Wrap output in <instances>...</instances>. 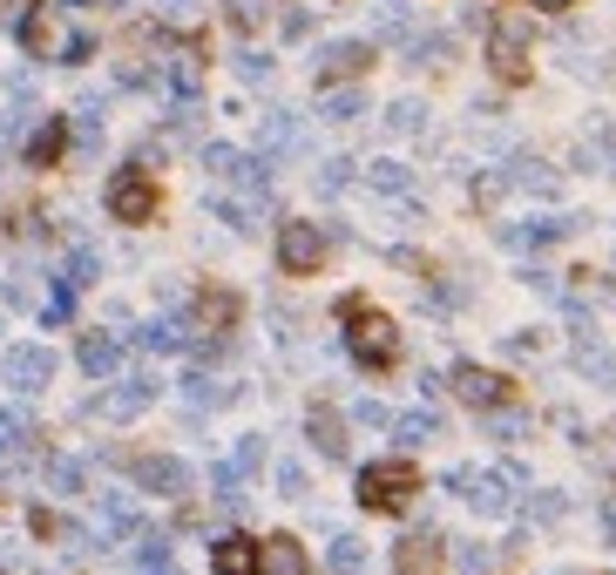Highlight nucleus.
<instances>
[{"mask_svg":"<svg viewBox=\"0 0 616 575\" xmlns=\"http://www.w3.org/2000/svg\"><path fill=\"white\" fill-rule=\"evenodd\" d=\"M339 319H345V353H353L366 372H387V366L400 359V332H393V319L373 312L366 298H345Z\"/></svg>","mask_w":616,"mask_h":575,"instance_id":"1","label":"nucleus"},{"mask_svg":"<svg viewBox=\"0 0 616 575\" xmlns=\"http://www.w3.org/2000/svg\"><path fill=\"white\" fill-rule=\"evenodd\" d=\"M413 494H420L413 460H373V468H360V508H373V515H400Z\"/></svg>","mask_w":616,"mask_h":575,"instance_id":"2","label":"nucleus"},{"mask_svg":"<svg viewBox=\"0 0 616 575\" xmlns=\"http://www.w3.org/2000/svg\"><path fill=\"white\" fill-rule=\"evenodd\" d=\"M515 481L509 474H488V468H447V494H460L475 515H509L515 508Z\"/></svg>","mask_w":616,"mask_h":575,"instance_id":"3","label":"nucleus"},{"mask_svg":"<svg viewBox=\"0 0 616 575\" xmlns=\"http://www.w3.org/2000/svg\"><path fill=\"white\" fill-rule=\"evenodd\" d=\"M157 176H149V170H115L109 176V217L115 223H149V217H157Z\"/></svg>","mask_w":616,"mask_h":575,"instance_id":"4","label":"nucleus"},{"mask_svg":"<svg viewBox=\"0 0 616 575\" xmlns=\"http://www.w3.org/2000/svg\"><path fill=\"white\" fill-rule=\"evenodd\" d=\"M528 42H535V21H522V14H502L488 27V61L509 74V82H522L528 74Z\"/></svg>","mask_w":616,"mask_h":575,"instance_id":"5","label":"nucleus"},{"mask_svg":"<svg viewBox=\"0 0 616 575\" xmlns=\"http://www.w3.org/2000/svg\"><path fill=\"white\" fill-rule=\"evenodd\" d=\"M326 223H285L278 230V264H285V272L292 278H312L319 272V264H326Z\"/></svg>","mask_w":616,"mask_h":575,"instance_id":"6","label":"nucleus"},{"mask_svg":"<svg viewBox=\"0 0 616 575\" xmlns=\"http://www.w3.org/2000/svg\"><path fill=\"white\" fill-rule=\"evenodd\" d=\"M129 481H136L142 494H163V502L190 494V468H183V460H170V453H136V460H129Z\"/></svg>","mask_w":616,"mask_h":575,"instance_id":"7","label":"nucleus"},{"mask_svg":"<svg viewBox=\"0 0 616 575\" xmlns=\"http://www.w3.org/2000/svg\"><path fill=\"white\" fill-rule=\"evenodd\" d=\"M204 170H210L217 183H244L251 197H264V183H272L258 157H244V149H230V142H210V149H204Z\"/></svg>","mask_w":616,"mask_h":575,"instance_id":"8","label":"nucleus"},{"mask_svg":"<svg viewBox=\"0 0 616 575\" xmlns=\"http://www.w3.org/2000/svg\"><path fill=\"white\" fill-rule=\"evenodd\" d=\"M48 379H55V353H48V345H14V353H8V387L14 393H42Z\"/></svg>","mask_w":616,"mask_h":575,"instance_id":"9","label":"nucleus"},{"mask_svg":"<svg viewBox=\"0 0 616 575\" xmlns=\"http://www.w3.org/2000/svg\"><path fill=\"white\" fill-rule=\"evenodd\" d=\"M14 34H21V48H27L34 61H55V55H61V34H55V8H21Z\"/></svg>","mask_w":616,"mask_h":575,"instance_id":"10","label":"nucleus"},{"mask_svg":"<svg viewBox=\"0 0 616 575\" xmlns=\"http://www.w3.org/2000/svg\"><path fill=\"white\" fill-rule=\"evenodd\" d=\"M454 393L468 400V406H502L509 400V379L488 372V366H454Z\"/></svg>","mask_w":616,"mask_h":575,"instance_id":"11","label":"nucleus"},{"mask_svg":"<svg viewBox=\"0 0 616 575\" xmlns=\"http://www.w3.org/2000/svg\"><path fill=\"white\" fill-rule=\"evenodd\" d=\"M441 562H447V555H441V534H434V528L407 534V542L393 549V568H400V575H441Z\"/></svg>","mask_w":616,"mask_h":575,"instance_id":"12","label":"nucleus"},{"mask_svg":"<svg viewBox=\"0 0 616 575\" xmlns=\"http://www.w3.org/2000/svg\"><path fill=\"white\" fill-rule=\"evenodd\" d=\"M366 61H373L366 42H326V48H319V82H353Z\"/></svg>","mask_w":616,"mask_h":575,"instance_id":"13","label":"nucleus"},{"mask_svg":"<svg viewBox=\"0 0 616 575\" xmlns=\"http://www.w3.org/2000/svg\"><path fill=\"white\" fill-rule=\"evenodd\" d=\"M75 359H82V372H89V379H109L115 366H123V338H115V332H82Z\"/></svg>","mask_w":616,"mask_h":575,"instance_id":"14","label":"nucleus"},{"mask_svg":"<svg viewBox=\"0 0 616 575\" xmlns=\"http://www.w3.org/2000/svg\"><path fill=\"white\" fill-rule=\"evenodd\" d=\"M258 575H312V562L292 534H272V542H258Z\"/></svg>","mask_w":616,"mask_h":575,"instance_id":"15","label":"nucleus"},{"mask_svg":"<svg viewBox=\"0 0 616 575\" xmlns=\"http://www.w3.org/2000/svg\"><path fill=\"white\" fill-rule=\"evenodd\" d=\"M575 230V217H535V223H502V244L509 251H528V244H556V238H569Z\"/></svg>","mask_w":616,"mask_h":575,"instance_id":"16","label":"nucleus"},{"mask_svg":"<svg viewBox=\"0 0 616 575\" xmlns=\"http://www.w3.org/2000/svg\"><path fill=\"white\" fill-rule=\"evenodd\" d=\"M149 400H157V379H149V372H136V379H123V387H115L95 413H109V419H136Z\"/></svg>","mask_w":616,"mask_h":575,"instance_id":"17","label":"nucleus"},{"mask_svg":"<svg viewBox=\"0 0 616 575\" xmlns=\"http://www.w3.org/2000/svg\"><path fill=\"white\" fill-rule=\"evenodd\" d=\"M305 434H312V447H319L326 460H345V447H353V440H345V419H339L332 406H312V413H305Z\"/></svg>","mask_w":616,"mask_h":575,"instance_id":"18","label":"nucleus"},{"mask_svg":"<svg viewBox=\"0 0 616 575\" xmlns=\"http://www.w3.org/2000/svg\"><path fill=\"white\" fill-rule=\"evenodd\" d=\"M210 568L217 575H258V542H244V534H217V542H210Z\"/></svg>","mask_w":616,"mask_h":575,"instance_id":"19","label":"nucleus"},{"mask_svg":"<svg viewBox=\"0 0 616 575\" xmlns=\"http://www.w3.org/2000/svg\"><path fill=\"white\" fill-rule=\"evenodd\" d=\"M230 319H238V298H230V291H204V298H197V332H204V338L224 332Z\"/></svg>","mask_w":616,"mask_h":575,"instance_id":"20","label":"nucleus"},{"mask_svg":"<svg viewBox=\"0 0 616 575\" xmlns=\"http://www.w3.org/2000/svg\"><path fill=\"white\" fill-rule=\"evenodd\" d=\"M61 142H68V123L55 115V123H42V129H34V142H27V163H34V170H48V163L61 157Z\"/></svg>","mask_w":616,"mask_h":575,"instance_id":"21","label":"nucleus"},{"mask_svg":"<svg viewBox=\"0 0 616 575\" xmlns=\"http://www.w3.org/2000/svg\"><path fill=\"white\" fill-rule=\"evenodd\" d=\"M366 183L379 189V197H407V189H413V170H407V163H393V157H379V163L366 170Z\"/></svg>","mask_w":616,"mask_h":575,"instance_id":"22","label":"nucleus"},{"mask_svg":"<svg viewBox=\"0 0 616 575\" xmlns=\"http://www.w3.org/2000/svg\"><path fill=\"white\" fill-rule=\"evenodd\" d=\"M393 434H400V447H427V440L441 434V419L420 406V413H400V419H393Z\"/></svg>","mask_w":616,"mask_h":575,"instance_id":"23","label":"nucleus"},{"mask_svg":"<svg viewBox=\"0 0 616 575\" xmlns=\"http://www.w3.org/2000/svg\"><path fill=\"white\" fill-rule=\"evenodd\" d=\"M360 108H366L360 89H326V95H319V115H326V123H353Z\"/></svg>","mask_w":616,"mask_h":575,"instance_id":"24","label":"nucleus"},{"mask_svg":"<svg viewBox=\"0 0 616 575\" xmlns=\"http://www.w3.org/2000/svg\"><path fill=\"white\" fill-rule=\"evenodd\" d=\"M509 183H522V189H535V197H556V170H549V163H535V157H522Z\"/></svg>","mask_w":616,"mask_h":575,"instance_id":"25","label":"nucleus"},{"mask_svg":"<svg viewBox=\"0 0 616 575\" xmlns=\"http://www.w3.org/2000/svg\"><path fill=\"white\" fill-rule=\"evenodd\" d=\"M326 568H332V575H360V568H366V549L353 542V534H339V542L326 549Z\"/></svg>","mask_w":616,"mask_h":575,"instance_id":"26","label":"nucleus"},{"mask_svg":"<svg viewBox=\"0 0 616 575\" xmlns=\"http://www.w3.org/2000/svg\"><path fill=\"white\" fill-rule=\"evenodd\" d=\"M454 562L468 568V575H488V568H502V549H488V542H460Z\"/></svg>","mask_w":616,"mask_h":575,"instance_id":"27","label":"nucleus"},{"mask_svg":"<svg viewBox=\"0 0 616 575\" xmlns=\"http://www.w3.org/2000/svg\"><path fill=\"white\" fill-rule=\"evenodd\" d=\"M387 129L393 136H420V129H427V108H420V102H393L387 108Z\"/></svg>","mask_w":616,"mask_h":575,"instance_id":"28","label":"nucleus"},{"mask_svg":"<svg viewBox=\"0 0 616 575\" xmlns=\"http://www.w3.org/2000/svg\"><path fill=\"white\" fill-rule=\"evenodd\" d=\"M95 278H102V257H95V251H75L61 285H68V291H82V285H95Z\"/></svg>","mask_w":616,"mask_h":575,"instance_id":"29","label":"nucleus"},{"mask_svg":"<svg viewBox=\"0 0 616 575\" xmlns=\"http://www.w3.org/2000/svg\"><path fill=\"white\" fill-rule=\"evenodd\" d=\"M210 487H217V502H224V508H238V502H244V474L230 468V460H224V468H210Z\"/></svg>","mask_w":616,"mask_h":575,"instance_id":"30","label":"nucleus"},{"mask_svg":"<svg viewBox=\"0 0 616 575\" xmlns=\"http://www.w3.org/2000/svg\"><path fill=\"white\" fill-rule=\"evenodd\" d=\"M136 338L149 345V353H176V345H183V325H170V319H157V325H142Z\"/></svg>","mask_w":616,"mask_h":575,"instance_id":"31","label":"nucleus"},{"mask_svg":"<svg viewBox=\"0 0 616 575\" xmlns=\"http://www.w3.org/2000/svg\"><path fill=\"white\" fill-rule=\"evenodd\" d=\"M183 393H190V406H217V400H230L210 372H190V379H183Z\"/></svg>","mask_w":616,"mask_h":575,"instance_id":"32","label":"nucleus"},{"mask_svg":"<svg viewBox=\"0 0 616 575\" xmlns=\"http://www.w3.org/2000/svg\"><path fill=\"white\" fill-rule=\"evenodd\" d=\"M264 149H298V123H292V115H264Z\"/></svg>","mask_w":616,"mask_h":575,"instance_id":"33","label":"nucleus"},{"mask_svg":"<svg viewBox=\"0 0 616 575\" xmlns=\"http://www.w3.org/2000/svg\"><path fill=\"white\" fill-rule=\"evenodd\" d=\"M48 487H55V494H82V468H75L68 453H61V460H48Z\"/></svg>","mask_w":616,"mask_h":575,"instance_id":"34","label":"nucleus"},{"mask_svg":"<svg viewBox=\"0 0 616 575\" xmlns=\"http://www.w3.org/2000/svg\"><path fill=\"white\" fill-rule=\"evenodd\" d=\"M575 366H583V372H596V379H609V372H616V366H609V353H603V345H590V338L575 345Z\"/></svg>","mask_w":616,"mask_h":575,"instance_id":"35","label":"nucleus"},{"mask_svg":"<svg viewBox=\"0 0 616 575\" xmlns=\"http://www.w3.org/2000/svg\"><path fill=\"white\" fill-rule=\"evenodd\" d=\"M21 440H27V419H21V413L8 406V413H0V453H14Z\"/></svg>","mask_w":616,"mask_h":575,"instance_id":"36","label":"nucleus"},{"mask_svg":"<svg viewBox=\"0 0 616 575\" xmlns=\"http://www.w3.org/2000/svg\"><path fill=\"white\" fill-rule=\"evenodd\" d=\"M345 183H353V163H345V157L319 163V189H326V197H332V189H345Z\"/></svg>","mask_w":616,"mask_h":575,"instance_id":"37","label":"nucleus"},{"mask_svg":"<svg viewBox=\"0 0 616 575\" xmlns=\"http://www.w3.org/2000/svg\"><path fill=\"white\" fill-rule=\"evenodd\" d=\"M258 460H264V440H258V434H244V440H238V453H230V468H238V474H251Z\"/></svg>","mask_w":616,"mask_h":575,"instance_id":"38","label":"nucleus"},{"mask_svg":"<svg viewBox=\"0 0 616 575\" xmlns=\"http://www.w3.org/2000/svg\"><path fill=\"white\" fill-rule=\"evenodd\" d=\"M278 487H285V494H292V502H298V494H305V487H312V481H305V468H298V460H278Z\"/></svg>","mask_w":616,"mask_h":575,"instance_id":"39","label":"nucleus"},{"mask_svg":"<svg viewBox=\"0 0 616 575\" xmlns=\"http://www.w3.org/2000/svg\"><path fill=\"white\" fill-rule=\"evenodd\" d=\"M522 427H528L522 413H494V419H488V434H494V440H522Z\"/></svg>","mask_w":616,"mask_h":575,"instance_id":"40","label":"nucleus"},{"mask_svg":"<svg viewBox=\"0 0 616 575\" xmlns=\"http://www.w3.org/2000/svg\"><path fill=\"white\" fill-rule=\"evenodd\" d=\"M353 419H360V427H393V413L379 406V400H360V406H353Z\"/></svg>","mask_w":616,"mask_h":575,"instance_id":"41","label":"nucleus"},{"mask_svg":"<svg viewBox=\"0 0 616 575\" xmlns=\"http://www.w3.org/2000/svg\"><path fill=\"white\" fill-rule=\"evenodd\" d=\"M528 521H562V494H535V502H528Z\"/></svg>","mask_w":616,"mask_h":575,"instance_id":"42","label":"nucleus"},{"mask_svg":"<svg viewBox=\"0 0 616 575\" xmlns=\"http://www.w3.org/2000/svg\"><path fill=\"white\" fill-rule=\"evenodd\" d=\"M95 55V42H89V34H68V42H61V61L75 68V61H89Z\"/></svg>","mask_w":616,"mask_h":575,"instance_id":"43","label":"nucleus"},{"mask_svg":"<svg viewBox=\"0 0 616 575\" xmlns=\"http://www.w3.org/2000/svg\"><path fill=\"white\" fill-rule=\"evenodd\" d=\"M238 74H244V82H272V61H264V55H238Z\"/></svg>","mask_w":616,"mask_h":575,"instance_id":"44","label":"nucleus"},{"mask_svg":"<svg viewBox=\"0 0 616 575\" xmlns=\"http://www.w3.org/2000/svg\"><path fill=\"white\" fill-rule=\"evenodd\" d=\"M230 21H238V27H251V21H258V0H230Z\"/></svg>","mask_w":616,"mask_h":575,"instance_id":"45","label":"nucleus"},{"mask_svg":"<svg viewBox=\"0 0 616 575\" xmlns=\"http://www.w3.org/2000/svg\"><path fill=\"white\" fill-rule=\"evenodd\" d=\"M163 14L170 21H190V14H197V0H163Z\"/></svg>","mask_w":616,"mask_h":575,"instance_id":"46","label":"nucleus"},{"mask_svg":"<svg viewBox=\"0 0 616 575\" xmlns=\"http://www.w3.org/2000/svg\"><path fill=\"white\" fill-rule=\"evenodd\" d=\"M528 8H543V14H562V8H575V0H528Z\"/></svg>","mask_w":616,"mask_h":575,"instance_id":"47","label":"nucleus"},{"mask_svg":"<svg viewBox=\"0 0 616 575\" xmlns=\"http://www.w3.org/2000/svg\"><path fill=\"white\" fill-rule=\"evenodd\" d=\"M603 528H609V534H616V502H609V508H603Z\"/></svg>","mask_w":616,"mask_h":575,"instance_id":"48","label":"nucleus"}]
</instances>
